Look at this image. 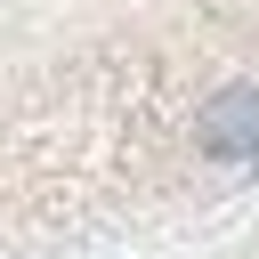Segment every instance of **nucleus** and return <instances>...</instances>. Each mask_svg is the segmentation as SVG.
Segmentation results:
<instances>
[{"label": "nucleus", "instance_id": "1", "mask_svg": "<svg viewBox=\"0 0 259 259\" xmlns=\"http://www.w3.org/2000/svg\"><path fill=\"white\" fill-rule=\"evenodd\" d=\"M259 178V0H0V259L162 235Z\"/></svg>", "mask_w": 259, "mask_h": 259}, {"label": "nucleus", "instance_id": "2", "mask_svg": "<svg viewBox=\"0 0 259 259\" xmlns=\"http://www.w3.org/2000/svg\"><path fill=\"white\" fill-rule=\"evenodd\" d=\"M243 259H259V251H243Z\"/></svg>", "mask_w": 259, "mask_h": 259}]
</instances>
